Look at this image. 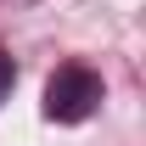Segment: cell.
<instances>
[{"instance_id": "cell-2", "label": "cell", "mask_w": 146, "mask_h": 146, "mask_svg": "<svg viewBox=\"0 0 146 146\" xmlns=\"http://www.w3.org/2000/svg\"><path fill=\"white\" fill-rule=\"evenodd\" d=\"M11 84H17V62H11V51L0 45V101L11 96Z\"/></svg>"}, {"instance_id": "cell-1", "label": "cell", "mask_w": 146, "mask_h": 146, "mask_svg": "<svg viewBox=\"0 0 146 146\" xmlns=\"http://www.w3.org/2000/svg\"><path fill=\"white\" fill-rule=\"evenodd\" d=\"M101 73L84 68V62H62V68L45 79V101H39V112L51 118V124H84L96 107H101Z\"/></svg>"}]
</instances>
